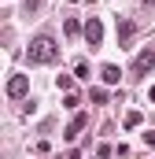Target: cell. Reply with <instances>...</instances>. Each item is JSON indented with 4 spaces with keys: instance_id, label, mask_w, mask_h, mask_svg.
Listing matches in <instances>:
<instances>
[{
    "instance_id": "cell-10",
    "label": "cell",
    "mask_w": 155,
    "mask_h": 159,
    "mask_svg": "<svg viewBox=\"0 0 155 159\" xmlns=\"http://www.w3.org/2000/svg\"><path fill=\"white\" fill-rule=\"evenodd\" d=\"M74 63H78V67H74L78 78H89V63H85V59H74Z\"/></svg>"
},
{
    "instance_id": "cell-2",
    "label": "cell",
    "mask_w": 155,
    "mask_h": 159,
    "mask_svg": "<svg viewBox=\"0 0 155 159\" xmlns=\"http://www.w3.org/2000/svg\"><path fill=\"white\" fill-rule=\"evenodd\" d=\"M152 67H155V52H152V48H144V52L137 56V63H133V78H144V74H152Z\"/></svg>"
},
{
    "instance_id": "cell-5",
    "label": "cell",
    "mask_w": 155,
    "mask_h": 159,
    "mask_svg": "<svg viewBox=\"0 0 155 159\" xmlns=\"http://www.w3.org/2000/svg\"><path fill=\"white\" fill-rule=\"evenodd\" d=\"M85 122H89V119H85V115H78V119L70 122V126H67V141H74L78 133H81V129H85Z\"/></svg>"
},
{
    "instance_id": "cell-4",
    "label": "cell",
    "mask_w": 155,
    "mask_h": 159,
    "mask_svg": "<svg viewBox=\"0 0 155 159\" xmlns=\"http://www.w3.org/2000/svg\"><path fill=\"white\" fill-rule=\"evenodd\" d=\"M85 41H89L92 48H100V41H104V22H100V19H89V22H85Z\"/></svg>"
},
{
    "instance_id": "cell-3",
    "label": "cell",
    "mask_w": 155,
    "mask_h": 159,
    "mask_svg": "<svg viewBox=\"0 0 155 159\" xmlns=\"http://www.w3.org/2000/svg\"><path fill=\"white\" fill-rule=\"evenodd\" d=\"M26 89H30V78H26V74H11V78H7V96H11V100H22Z\"/></svg>"
},
{
    "instance_id": "cell-8",
    "label": "cell",
    "mask_w": 155,
    "mask_h": 159,
    "mask_svg": "<svg viewBox=\"0 0 155 159\" xmlns=\"http://www.w3.org/2000/svg\"><path fill=\"white\" fill-rule=\"evenodd\" d=\"M129 34H133V26L122 22V34H118V44H122V48H129Z\"/></svg>"
},
{
    "instance_id": "cell-12",
    "label": "cell",
    "mask_w": 155,
    "mask_h": 159,
    "mask_svg": "<svg viewBox=\"0 0 155 159\" xmlns=\"http://www.w3.org/2000/svg\"><path fill=\"white\" fill-rule=\"evenodd\" d=\"M78 100H81V93H67V96H63V104H67V107H78Z\"/></svg>"
},
{
    "instance_id": "cell-14",
    "label": "cell",
    "mask_w": 155,
    "mask_h": 159,
    "mask_svg": "<svg viewBox=\"0 0 155 159\" xmlns=\"http://www.w3.org/2000/svg\"><path fill=\"white\" fill-rule=\"evenodd\" d=\"M67 4H78V0H67Z\"/></svg>"
},
{
    "instance_id": "cell-11",
    "label": "cell",
    "mask_w": 155,
    "mask_h": 159,
    "mask_svg": "<svg viewBox=\"0 0 155 159\" xmlns=\"http://www.w3.org/2000/svg\"><path fill=\"white\" fill-rule=\"evenodd\" d=\"M55 85H59V89H74V78H70V74H59Z\"/></svg>"
},
{
    "instance_id": "cell-13",
    "label": "cell",
    "mask_w": 155,
    "mask_h": 159,
    "mask_svg": "<svg viewBox=\"0 0 155 159\" xmlns=\"http://www.w3.org/2000/svg\"><path fill=\"white\" fill-rule=\"evenodd\" d=\"M148 100H155V85H152V89H148Z\"/></svg>"
},
{
    "instance_id": "cell-15",
    "label": "cell",
    "mask_w": 155,
    "mask_h": 159,
    "mask_svg": "<svg viewBox=\"0 0 155 159\" xmlns=\"http://www.w3.org/2000/svg\"><path fill=\"white\" fill-rule=\"evenodd\" d=\"M96 159H104V156H96Z\"/></svg>"
},
{
    "instance_id": "cell-9",
    "label": "cell",
    "mask_w": 155,
    "mask_h": 159,
    "mask_svg": "<svg viewBox=\"0 0 155 159\" xmlns=\"http://www.w3.org/2000/svg\"><path fill=\"white\" fill-rule=\"evenodd\" d=\"M67 34H70V37H78V34H85V26H81L78 19H67Z\"/></svg>"
},
{
    "instance_id": "cell-7",
    "label": "cell",
    "mask_w": 155,
    "mask_h": 159,
    "mask_svg": "<svg viewBox=\"0 0 155 159\" xmlns=\"http://www.w3.org/2000/svg\"><path fill=\"white\" fill-rule=\"evenodd\" d=\"M126 129H133V126H140V111H126V119H122Z\"/></svg>"
},
{
    "instance_id": "cell-6",
    "label": "cell",
    "mask_w": 155,
    "mask_h": 159,
    "mask_svg": "<svg viewBox=\"0 0 155 159\" xmlns=\"http://www.w3.org/2000/svg\"><path fill=\"white\" fill-rule=\"evenodd\" d=\"M118 78H122V70H118L115 63H104V81H107V85H115Z\"/></svg>"
},
{
    "instance_id": "cell-1",
    "label": "cell",
    "mask_w": 155,
    "mask_h": 159,
    "mask_svg": "<svg viewBox=\"0 0 155 159\" xmlns=\"http://www.w3.org/2000/svg\"><path fill=\"white\" fill-rule=\"evenodd\" d=\"M26 56H30V63H41V67H48V63H55V59H59V44L48 37V34H37V37L30 41Z\"/></svg>"
}]
</instances>
